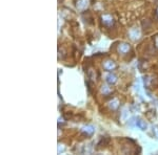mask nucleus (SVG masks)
Wrapping results in <instances>:
<instances>
[{
  "label": "nucleus",
  "mask_w": 158,
  "mask_h": 155,
  "mask_svg": "<svg viewBox=\"0 0 158 155\" xmlns=\"http://www.w3.org/2000/svg\"><path fill=\"white\" fill-rule=\"evenodd\" d=\"M153 133H154V136H155L156 138H158V126L153 127Z\"/></svg>",
  "instance_id": "nucleus-11"
},
{
  "label": "nucleus",
  "mask_w": 158,
  "mask_h": 155,
  "mask_svg": "<svg viewBox=\"0 0 158 155\" xmlns=\"http://www.w3.org/2000/svg\"><path fill=\"white\" fill-rule=\"evenodd\" d=\"M76 7L79 11H84V10H87L89 7V0H78Z\"/></svg>",
  "instance_id": "nucleus-2"
},
{
  "label": "nucleus",
  "mask_w": 158,
  "mask_h": 155,
  "mask_svg": "<svg viewBox=\"0 0 158 155\" xmlns=\"http://www.w3.org/2000/svg\"><path fill=\"white\" fill-rule=\"evenodd\" d=\"M157 15H158V10H157Z\"/></svg>",
  "instance_id": "nucleus-13"
},
{
  "label": "nucleus",
  "mask_w": 158,
  "mask_h": 155,
  "mask_svg": "<svg viewBox=\"0 0 158 155\" xmlns=\"http://www.w3.org/2000/svg\"><path fill=\"white\" fill-rule=\"evenodd\" d=\"M136 126H137V127H138L140 130H142V131H144V130L147 129V123H145L144 121H142V119H137V121H136Z\"/></svg>",
  "instance_id": "nucleus-6"
},
{
  "label": "nucleus",
  "mask_w": 158,
  "mask_h": 155,
  "mask_svg": "<svg viewBox=\"0 0 158 155\" xmlns=\"http://www.w3.org/2000/svg\"><path fill=\"white\" fill-rule=\"evenodd\" d=\"M154 42H155V46L158 48V35L154 38Z\"/></svg>",
  "instance_id": "nucleus-12"
},
{
  "label": "nucleus",
  "mask_w": 158,
  "mask_h": 155,
  "mask_svg": "<svg viewBox=\"0 0 158 155\" xmlns=\"http://www.w3.org/2000/svg\"><path fill=\"white\" fill-rule=\"evenodd\" d=\"M109 106L111 107L112 109H116L118 107V101L117 100H114L113 105H112V103H109Z\"/></svg>",
  "instance_id": "nucleus-10"
},
{
  "label": "nucleus",
  "mask_w": 158,
  "mask_h": 155,
  "mask_svg": "<svg viewBox=\"0 0 158 155\" xmlns=\"http://www.w3.org/2000/svg\"><path fill=\"white\" fill-rule=\"evenodd\" d=\"M130 36L133 40H136V39H138L139 36H140V33H139V30H137V28H132L130 32Z\"/></svg>",
  "instance_id": "nucleus-7"
},
{
  "label": "nucleus",
  "mask_w": 158,
  "mask_h": 155,
  "mask_svg": "<svg viewBox=\"0 0 158 155\" xmlns=\"http://www.w3.org/2000/svg\"><path fill=\"white\" fill-rule=\"evenodd\" d=\"M112 91V89L110 87H108V86H102V88H101V92H102L105 96H107V94H109L110 92Z\"/></svg>",
  "instance_id": "nucleus-9"
},
{
  "label": "nucleus",
  "mask_w": 158,
  "mask_h": 155,
  "mask_svg": "<svg viewBox=\"0 0 158 155\" xmlns=\"http://www.w3.org/2000/svg\"><path fill=\"white\" fill-rule=\"evenodd\" d=\"M82 131H84V133L87 134V135H92V134L94 133L95 129H94V127H93V126H87V127L84 128V130H82Z\"/></svg>",
  "instance_id": "nucleus-8"
},
{
  "label": "nucleus",
  "mask_w": 158,
  "mask_h": 155,
  "mask_svg": "<svg viewBox=\"0 0 158 155\" xmlns=\"http://www.w3.org/2000/svg\"><path fill=\"white\" fill-rule=\"evenodd\" d=\"M103 67H105V69L108 70V71H111V70L115 69V68L117 67V65H116V63L114 61L109 60V61L105 62V64H103Z\"/></svg>",
  "instance_id": "nucleus-4"
},
{
  "label": "nucleus",
  "mask_w": 158,
  "mask_h": 155,
  "mask_svg": "<svg viewBox=\"0 0 158 155\" xmlns=\"http://www.w3.org/2000/svg\"><path fill=\"white\" fill-rule=\"evenodd\" d=\"M130 49H131V47L128 43H121V44L118 45V51H119L120 53H122V55L128 53L129 51H130Z\"/></svg>",
  "instance_id": "nucleus-3"
},
{
  "label": "nucleus",
  "mask_w": 158,
  "mask_h": 155,
  "mask_svg": "<svg viewBox=\"0 0 158 155\" xmlns=\"http://www.w3.org/2000/svg\"><path fill=\"white\" fill-rule=\"evenodd\" d=\"M101 22H102V24L105 26H107V27H111V26L114 25V18L112 17L111 15H109V14H105V15L101 16Z\"/></svg>",
  "instance_id": "nucleus-1"
},
{
  "label": "nucleus",
  "mask_w": 158,
  "mask_h": 155,
  "mask_svg": "<svg viewBox=\"0 0 158 155\" xmlns=\"http://www.w3.org/2000/svg\"><path fill=\"white\" fill-rule=\"evenodd\" d=\"M105 80H107V82L110 85H113V84H115L117 82V76L114 73H108L107 76H105Z\"/></svg>",
  "instance_id": "nucleus-5"
}]
</instances>
